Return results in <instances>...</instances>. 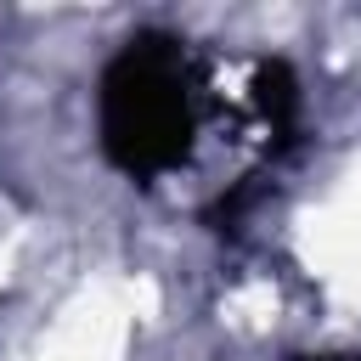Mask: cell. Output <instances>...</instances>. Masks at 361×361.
Here are the masks:
<instances>
[{
    "instance_id": "7a4b0ae2",
    "label": "cell",
    "mask_w": 361,
    "mask_h": 361,
    "mask_svg": "<svg viewBox=\"0 0 361 361\" xmlns=\"http://www.w3.org/2000/svg\"><path fill=\"white\" fill-rule=\"evenodd\" d=\"M299 259L333 293L361 299V158L350 164L338 197L299 220Z\"/></svg>"
},
{
    "instance_id": "6da1fadb",
    "label": "cell",
    "mask_w": 361,
    "mask_h": 361,
    "mask_svg": "<svg viewBox=\"0 0 361 361\" xmlns=\"http://www.w3.org/2000/svg\"><path fill=\"white\" fill-rule=\"evenodd\" d=\"M130 305H124V288L118 282H96L85 293H73L51 333L39 338L34 361H124V344H130Z\"/></svg>"
},
{
    "instance_id": "277c9868",
    "label": "cell",
    "mask_w": 361,
    "mask_h": 361,
    "mask_svg": "<svg viewBox=\"0 0 361 361\" xmlns=\"http://www.w3.org/2000/svg\"><path fill=\"white\" fill-rule=\"evenodd\" d=\"M6 282H11V243L0 248V288H6Z\"/></svg>"
},
{
    "instance_id": "3957f363",
    "label": "cell",
    "mask_w": 361,
    "mask_h": 361,
    "mask_svg": "<svg viewBox=\"0 0 361 361\" xmlns=\"http://www.w3.org/2000/svg\"><path fill=\"white\" fill-rule=\"evenodd\" d=\"M220 316H226V327H237V333H265V327L276 322V288H271L265 276H254V282H243V288L226 293Z\"/></svg>"
}]
</instances>
